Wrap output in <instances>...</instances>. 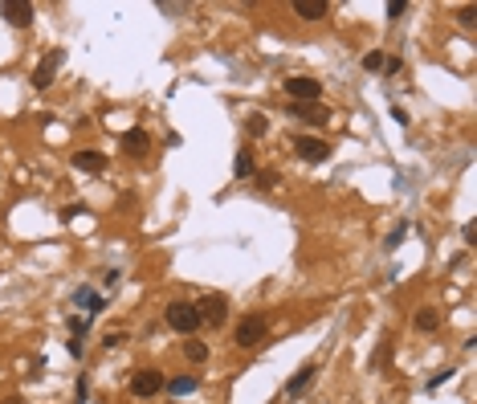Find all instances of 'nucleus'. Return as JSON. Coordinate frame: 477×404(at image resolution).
<instances>
[{"label": "nucleus", "mask_w": 477, "mask_h": 404, "mask_svg": "<svg viewBox=\"0 0 477 404\" xmlns=\"http://www.w3.org/2000/svg\"><path fill=\"white\" fill-rule=\"evenodd\" d=\"M294 151H298L306 164H327V160H331V143L318 139V135H302V139H294Z\"/></svg>", "instance_id": "7ed1b4c3"}, {"label": "nucleus", "mask_w": 477, "mask_h": 404, "mask_svg": "<svg viewBox=\"0 0 477 404\" xmlns=\"http://www.w3.org/2000/svg\"><path fill=\"white\" fill-rule=\"evenodd\" d=\"M245 127H249V135H265V127H269V123H265V115H253Z\"/></svg>", "instance_id": "a211bd4d"}, {"label": "nucleus", "mask_w": 477, "mask_h": 404, "mask_svg": "<svg viewBox=\"0 0 477 404\" xmlns=\"http://www.w3.org/2000/svg\"><path fill=\"white\" fill-rule=\"evenodd\" d=\"M73 167H78V172H106V155H102V151H78V155H73Z\"/></svg>", "instance_id": "9b49d317"}, {"label": "nucleus", "mask_w": 477, "mask_h": 404, "mask_svg": "<svg viewBox=\"0 0 477 404\" xmlns=\"http://www.w3.org/2000/svg\"><path fill=\"white\" fill-rule=\"evenodd\" d=\"M122 343H127V335H119V331L106 335V347H122Z\"/></svg>", "instance_id": "5701e85b"}, {"label": "nucleus", "mask_w": 477, "mask_h": 404, "mask_svg": "<svg viewBox=\"0 0 477 404\" xmlns=\"http://www.w3.org/2000/svg\"><path fill=\"white\" fill-rule=\"evenodd\" d=\"M404 13H408L404 0H392V4H387V17H392V21H396V17H404Z\"/></svg>", "instance_id": "412c9836"}, {"label": "nucleus", "mask_w": 477, "mask_h": 404, "mask_svg": "<svg viewBox=\"0 0 477 404\" xmlns=\"http://www.w3.org/2000/svg\"><path fill=\"white\" fill-rule=\"evenodd\" d=\"M265 331H269V319H265V314H249V319L237 323V343L241 347H253V343L265 339Z\"/></svg>", "instance_id": "39448f33"}, {"label": "nucleus", "mask_w": 477, "mask_h": 404, "mask_svg": "<svg viewBox=\"0 0 477 404\" xmlns=\"http://www.w3.org/2000/svg\"><path fill=\"white\" fill-rule=\"evenodd\" d=\"M147 147H151V135H147L143 127H135V131L122 135V151H127V155H143Z\"/></svg>", "instance_id": "9d476101"}, {"label": "nucleus", "mask_w": 477, "mask_h": 404, "mask_svg": "<svg viewBox=\"0 0 477 404\" xmlns=\"http://www.w3.org/2000/svg\"><path fill=\"white\" fill-rule=\"evenodd\" d=\"M273 184H278V172H262V176H257V188H273Z\"/></svg>", "instance_id": "aec40b11"}, {"label": "nucleus", "mask_w": 477, "mask_h": 404, "mask_svg": "<svg viewBox=\"0 0 477 404\" xmlns=\"http://www.w3.org/2000/svg\"><path fill=\"white\" fill-rule=\"evenodd\" d=\"M184 351H188L192 363H204V359H208V347H204V343H184Z\"/></svg>", "instance_id": "dca6fc26"}, {"label": "nucleus", "mask_w": 477, "mask_h": 404, "mask_svg": "<svg viewBox=\"0 0 477 404\" xmlns=\"http://www.w3.org/2000/svg\"><path fill=\"white\" fill-rule=\"evenodd\" d=\"M290 115H298L302 123H314V127H322V123L331 119V111L322 106V102H294V111Z\"/></svg>", "instance_id": "1a4fd4ad"}, {"label": "nucleus", "mask_w": 477, "mask_h": 404, "mask_svg": "<svg viewBox=\"0 0 477 404\" xmlns=\"http://www.w3.org/2000/svg\"><path fill=\"white\" fill-rule=\"evenodd\" d=\"M4 404H21V400H17V396H8V400H4Z\"/></svg>", "instance_id": "b1692460"}, {"label": "nucleus", "mask_w": 477, "mask_h": 404, "mask_svg": "<svg viewBox=\"0 0 477 404\" xmlns=\"http://www.w3.org/2000/svg\"><path fill=\"white\" fill-rule=\"evenodd\" d=\"M363 66H367V70H383V53H367Z\"/></svg>", "instance_id": "4be33fe9"}, {"label": "nucleus", "mask_w": 477, "mask_h": 404, "mask_svg": "<svg viewBox=\"0 0 477 404\" xmlns=\"http://www.w3.org/2000/svg\"><path fill=\"white\" fill-rule=\"evenodd\" d=\"M167 327L180 335L200 331V310H196V302H171L167 307Z\"/></svg>", "instance_id": "f257e3e1"}, {"label": "nucleus", "mask_w": 477, "mask_h": 404, "mask_svg": "<svg viewBox=\"0 0 477 404\" xmlns=\"http://www.w3.org/2000/svg\"><path fill=\"white\" fill-rule=\"evenodd\" d=\"M196 310H200V323L220 327V323L229 319V298H225V294H208L204 302H196Z\"/></svg>", "instance_id": "423d86ee"}, {"label": "nucleus", "mask_w": 477, "mask_h": 404, "mask_svg": "<svg viewBox=\"0 0 477 404\" xmlns=\"http://www.w3.org/2000/svg\"><path fill=\"white\" fill-rule=\"evenodd\" d=\"M436 327H441V314H436V310H420V314H416V331H436Z\"/></svg>", "instance_id": "2eb2a0df"}, {"label": "nucleus", "mask_w": 477, "mask_h": 404, "mask_svg": "<svg viewBox=\"0 0 477 404\" xmlns=\"http://www.w3.org/2000/svg\"><path fill=\"white\" fill-rule=\"evenodd\" d=\"M457 21H461V25H474L477 21V4H465V8L457 13Z\"/></svg>", "instance_id": "6ab92c4d"}, {"label": "nucleus", "mask_w": 477, "mask_h": 404, "mask_svg": "<svg viewBox=\"0 0 477 404\" xmlns=\"http://www.w3.org/2000/svg\"><path fill=\"white\" fill-rule=\"evenodd\" d=\"M171 396H188V392H196V376H176V380L164 384Z\"/></svg>", "instance_id": "4468645a"}, {"label": "nucleus", "mask_w": 477, "mask_h": 404, "mask_svg": "<svg viewBox=\"0 0 477 404\" xmlns=\"http://www.w3.org/2000/svg\"><path fill=\"white\" fill-rule=\"evenodd\" d=\"M0 13H4V21L17 25V29H24V25L33 21V4H29V0H4Z\"/></svg>", "instance_id": "6e6552de"}, {"label": "nucleus", "mask_w": 477, "mask_h": 404, "mask_svg": "<svg viewBox=\"0 0 477 404\" xmlns=\"http://www.w3.org/2000/svg\"><path fill=\"white\" fill-rule=\"evenodd\" d=\"M286 95L294 98V102H318L322 82H318V78H306V74H298V78H286Z\"/></svg>", "instance_id": "20e7f679"}, {"label": "nucleus", "mask_w": 477, "mask_h": 404, "mask_svg": "<svg viewBox=\"0 0 477 404\" xmlns=\"http://www.w3.org/2000/svg\"><path fill=\"white\" fill-rule=\"evenodd\" d=\"M249 172H253V155H249V151H241V155H237V176L245 180Z\"/></svg>", "instance_id": "f3484780"}, {"label": "nucleus", "mask_w": 477, "mask_h": 404, "mask_svg": "<svg viewBox=\"0 0 477 404\" xmlns=\"http://www.w3.org/2000/svg\"><path fill=\"white\" fill-rule=\"evenodd\" d=\"M294 13L302 21H318V17H327V0H294Z\"/></svg>", "instance_id": "f8f14e48"}, {"label": "nucleus", "mask_w": 477, "mask_h": 404, "mask_svg": "<svg viewBox=\"0 0 477 404\" xmlns=\"http://www.w3.org/2000/svg\"><path fill=\"white\" fill-rule=\"evenodd\" d=\"M164 372H155V368H139L135 376H131V396H139V400H151L155 392H164Z\"/></svg>", "instance_id": "f03ea898"}, {"label": "nucleus", "mask_w": 477, "mask_h": 404, "mask_svg": "<svg viewBox=\"0 0 477 404\" xmlns=\"http://www.w3.org/2000/svg\"><path fill=\"white\" fill-rule=\"evenodd\" d=\"M62 62H66V53H62V49H49L45 62H41V66H37V74H33V86H37V90H45L49 82H53V74L62 70Z\"/></svg>", "instance_id": "0eeeda50"}, {"label": "nucleus", "mask_w": 477, "mask_h": 404, "mask_svg": "<svg viewBox=\"0 0 477 404\" xmlns=\"http://www.w3.org/2000/svg\"><path fill=\"white\" fill-rule=\"evenodd\" d=\"M311 380H314V363H306V368H298V376L286 384V396H302L306 388H311Z\"/></svg>", "instance_id": "ddd939ff"}]
</instances>
